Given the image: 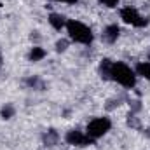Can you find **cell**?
Returning a JSON list of instances; mask_svg holds the SVG:
<instances>
[{
  "mask_svg": "<svg viewBox=\"0 0 150 150\" xmlns=\"http://www.w3.org/2000/svg\"><path fill=\"white\" fill-rule=\"evenodd\" d=\"M110 80L117 82L119 86L131 89L136 86V74L134 68H131L129 65L122 63V61H113L112 63V70H110Z\"/></svg>",
  "mask_w": 150,
  "mask_h": 150,
  "instance_id": "cell-1",
  "label": "cell"
},
{
  "mask_svg": "<svg viewBox=\"0 0 150 150\" xmlns=\"http://www.w3.org/2000/svg\"><path fill=\"white\" fill-rule=\"evenodd\" d=\"M67 33H68V38L75 42V44H82V45H91L93 40H94V35H93V30L84 25L82 21H77V19H68L67 21Z\"/></svg>",
  "mask_w": 150,
  "mask_h": 150,
  "instance_id": "cell-2",
  "label": "cell"
},
{
  "mask_svg": "<svg viewBox=\"0 0 150 150\" xmlns=\"http://www.w3.org/2000/svg\"><path fill=\"white\" fill-rule=\"evenodd\" d=\"M112 129V120L108 117H94L87 122L86 126V134L89 138H93L94 142L101 136H105L108 131Z\"/></svg>",
  "mask_w": 150,
  "mask_h": 150,
  "instance_id": "cell-3",
  "label": "cell"
},
{
  "mask_svg": "<svg viewBox=\"0 0 150 150\" xmlns=\"http://www.w3.org/2000/svg\"><path fill=\"white\" fill-rule=\"evenodd\" d=\"M120 19L126 23V25H131L134 28H145L149 25V18L142 16L138 9L131 7V5H126L120 9Z\"/></svg>",
  "mask_w": 150,
  "mask_h": 150,
  "instance_id": "cell-4",
  "label": "cell"
},
{
  "mask_svg": "<svg viewBox=\"0 0 150 150\" xmlns=\"http://www.w3.org/2000/svg\"><path fill=\"white\" fill-rule=\"evenodd\" d=\"M65 142L72 147H89L94 143L93 138H89L86 134V131H79V129H72L65 134Z\"/></svg>",
  "mask_w": 150,
  "mask_h": 150,
  "instance_id": "cell-5",
  "label": "cell"
},
{
  "mask_svg": "<svg viewBox=\"0 0 150 150\" xmlns=\"http://www.w3.org/2000/svg\"><path fill=\"white\" fill-rule=\"evenodd\" d=\"M120 37V28H119V25H107L105 28H103V40L107 42V44H115L117 42V38Z\"/></svg>",
  "mask_w": 150,
  "mask_h": 150,
  "instance_id": "cell-6",
  "label": "cell"
},
{
  "mask_svg": "<svg viewBox=\"0 0 150 150\" xmlns=\"http://www.w3.org/2000/svg\"><path fill=\"white\" fill-rule=\"evenodd\" d=\"M47 19H49V25H51L56 32H61L63 28H67V21H68V19H67L63 14H59V12H51Z\"/></svg>",
  "mask_w": 150,
  "mask_h": 150,
  "instance_id": "cell-7",
  "label": "cell"
},
{
  "mask_svg": "<svg viewBox=\"0 0 150 150\" xmlns=\"http://www.w3.org/2000/svg\"><path fill=\"white\" fill-rule=\"evenodd\" d=\"M45 56H47V52H45V49H44V47H40V45H33V47L30 49V52H28V59H30L32 63L42 61Z\"/></svg>",
  "mask_w": 150,
  "mask_h": 150,
  "instance_id": "cell-8",
  "label": "cell"
},
{
  "mask_svg": "<svg viewBox=\"0 0 150 150\" xmlns=\"http://www.w3.org/2000/svg\"><path fill=\"white\" fill-rule=\"evenodd\" d=\"M134 74H136V77H142V79H145V80L150 82V61H142V63H138V65L134 67Z\"/></svg>",
  "mask_w": 150,
  "mask_h": 150,
  "instance_id": "cell-9",
  "label": "cell"
},
{
  "mask_svg": "<svg viewBox=\"0 0 150 150\" xmlns=\"http://www.w3.org/2000/svg\"><path fill=\"white\" fill-rule=\"evenodd\" d=\"M112 59H108V58H105V59H101V63H100V75H101V79H105V80H110V70H112Z\"/></svg>",
  "mask_w": 150,
  "mask_h": 150,
  "instance_id": "cell-10",
  "label": "cell"
},
{
  "mask_svg": "<svg viewBox=\"0 0 150 150\" xmlns=\"http://www.w3.org/2000/svg\"><path fill=\"white\" fill-rule=\"evenodd\" d=\"M44 142L47 143V147H52L56 142H58V133L54 131V129H51V131H47V134L44 136Z\"/></svg>",
  "mask_w": 150,
  "mask_h": 150,
  "instance_id": "cell-11",
  "label": "cell"
},
{
  "mask_svg": "<svg viewBox=\"0 0 150 150\" xmlns=\"http://www.w3.org/2000/svg\"><path fill=\"white\" fill-rule=\"evenodd\" d=\"M14 112H16V110H14V107L7 103V105L2 108V117H4V119H11V117L14 115Z\"/></svg>",
  "mask_w": 150,
  "mask_h": 150,
  "instance_id": "cell-12",
  "label": "cell"
},
{
  "mask_svg": "<svg viewBox=\"0 0 150 150\" xmlns=\"http://www.w3.org/2000/svg\"><path fill=\"white\" fill-rule=\"evenodd\" d=\"M103 7H107V9H113V7H117L119 4H120V0H98Z\"/></svg>",
  "mask_w": 150,
  "mask_h": 150,
  "instance_id": "cell-13",
  "label": "cell"
},
{
  "mask_svg": "<svg viewBox=\"0 0 150 150\" xmlns=\"http://www.w3.org/2000/svg\"><path fill=\"white\" fill-rule=\"evenodd\" d=\"M67 47H68V40H58L56 42V51L58 52H63V51H67Z\"/></svg>",
  "mask_w": 150,
  "mask_h": 150,
  "instance_id": "cell-14",
  "label": "cell"
},
{
  "mask_svg": "<svg viewBox=\"0 0 150 150\" xmlns=\"http://www.w3.org/2000/svg\"><path fill=\"white\" fill-rule=\"evenodd\" d=\"M54 2H61V4H68V5H74V4H77L79 0H54Z\"/></svg>",
  "mask_w": 150,
  "mask_h": 150,
  "instance_id": "cell-15",
  "label": "cell"
}]
</instances>
